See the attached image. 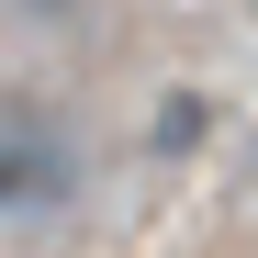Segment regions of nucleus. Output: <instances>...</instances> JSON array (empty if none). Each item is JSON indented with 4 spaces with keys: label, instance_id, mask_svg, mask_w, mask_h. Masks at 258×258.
Returning <instances> with one entry per match:
<instances>
[{
    "label": "nucleus",
    "instance_id": "nucleus-1",
    "mask_svg": "<svg viewBox=\"0 0 258 258\" xmlns=\"http://www.w3.org/2000/svg\"><path fill=\"white\" fill-rule=\"evenodd\" d=\"M79 202V135L45 101H0V213L12 225H45Z\"/></svg>",
    "mask_w": 258,
    "mask_h": 258
},
{
    "label": "nucleus",
    "instance_id": "nucleus-2",
    "mask_svg": "<svg viewBox=\"0 0 258 258\" xmlns=\"http://www.w3.org/2000/svg\"><path fill=\"white\" fill-rule=\"evenodd\" d=\"M157 146H202V90H191V101H168V112H157Z\"/></svg>",
    "mask_w": 258,
    "mask_h": 258
},
{
    "label": "nucleus",
    "instance_id": "nucleus-3",
    "mask_svg": "<svg viewBox=\"0 0 258 258\" xmlns=\"http://www.w3.org/2000/svg\"><path fill=\"white\" fill-rule=\"evenodd\" d=\"M12 12H34V23H56V12H79V0H12Z\"/></svg>",
    "mask_w": 258,
    "mask_h": 258
}]
</instances>
